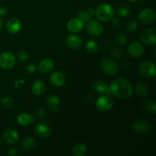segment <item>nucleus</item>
Here are the masks:
<instances>
[{"instance_id": "f257e3e1", "label": "nucleus", "mask_w": 156, "mask_h": 156, "mask_svg": "<svg viewBox=\"0 0 156 156\" xmlns=\"http://www.w3.org/2000/svg\"><path fill=\"white\" fill-rule=\"evenodd\" d=\"M111 94L120 99H127L132 95L133 88L130 83L123 78L116 79L111 82Z\"/></svg>"}, {"instance_id": "f03ea898", "label": "nucleus", "mask_w": 156, "mask_h": 156, "mask_svg": "<svg viewBox=\"0 0 156 156\" xmlns=\"http://www.w3.org/2000/svg\"><path fill=\"white\" fill-rule=\"evenodd\" d=\"M114 9L112 5L107 3L100 5L95 10V16L100 21H111L114 16Z\"/></svg>"}, {"instance_id": "7ed1b4c3", "label": "nucleus", "mask_w": 156, "mask_h": 156, "mask_svg": "<svg viewBox=\"0 0 156 156\" xmlns=\"http://www.w3.org/2000/svg\"><path fill=\"white\" fill-rule=\"evenodd\" d=\"M114 102L110 94H103L99 97L95 102L97 109L101 112H107L111 110L114 107Z\"/></svg>"}, {"instance_id": "20e7f679", "label": "nucleus", "mask_w": 156, "mask_h": 156, "mask_svg": "<svg viewBox=\"0 0 156 156\" xmlns=\"http://www.w3.org/2000/svg\"><path fill=\"white\" fill-rule=\"evenodd\" d=\"M101 68L108 76H114L118 73L119 66L114 59L111 58H104L101 62Z\"/></svg>"}, {"instance_id": "39448f33", "label": "nucleus", "mask_w": 156, "mask_h": 156, "mask_svg": "<svg viewBox=\"0 0 156 156\" xmlns=\"http://www.w3.org/2000/svg\"><path fill=\"white\" fill-rule=\"evenodd\" d=\"M15 64V56L12 52L5 51L0 54V67L3 69H11Z\"/></svg>"}, {"instance_id": "423d86ee", "label": "nucleus", "mask_w": 156, "mask_h": 156, "mask_svg": "<svg viewBox=\"0 0 156 156\" xmlns=\"http://www.w3.org/2000/svg\"><path fill=\"white\" fill-rule=\"evenodd\" d=\"M139 20L145 25L154 24L156 20V13L152 9H143L139 14Z\"/></svg>"}, {"instance_id": "0eeeda50", "label": "nucleus", "mask_w": 156, "mask_h": 156, "mask_svg": "<svg viewBox=\"0 0 156 156\" xmlns=\"http://www.w3.org/2000/svg\"><path fill=\"white\" fill-rule=\"evenodd\" d=\"M139 72L146 78H154L155 76V64L152 61H145L140 64Z\"/></svg>"}, {"instance_id": "6e6552de", "label": "nucleus", "mask_w": 156, "mask_h": 156, "mask_svg": "<svg viewBox=\"0 0 156 156\" xmlns=\"http://www.w3.org/2000/svg\"><path fill=\"white\" fill-rule=\"evenodd\" d=\"M86 30L93 37H99L103 33V25L98 20L91 19L86 22Z\"/></svg>"}, {"instance_id": "1a4fd4ad", "label": "nucleus", "mask_w": 156, "mask_h": 156, "mask_svg": "<svg viewBox=\"0 0 156 156\" xmlns=\"http://www.w3.org/2000/svg\"><path fill=\"white\" fill-rule=\"evenodd\" d=\"M140 40L147 45H153L156 43V32L152 28H146L140 34Z\"/></svg>"}, {"instance_id": "9d476101", "label": "nucleus", "mask_w": 156, "mask_h": 156, "mask_svg": "<svg viewBox=\"0 0 156 156\" xmlns=\"http://www.w3.org/2000/svg\"><path fill=\"white\" fill-rule=\"evenodd\" d=\"M46 104L48 107V109L53 113L59 112L62 108L60 99L55 94L49 95L47 97V101H46Z\"/></svg>"}, {"instance_id": "9b49d317", "label": "nucleus", "mask_w": 156, "mask_h": 156, "mask_svg": "<svg viewBox=\"0 0 156 156\" xmlns=\"http://www.w3.org/2000/svg\"><path fill=\"white\" fill-rule=\"evenodd\" d=\"M93 90L98 94H111V87L105 82L102 80H95L91 84Z\"/></svg>"}, {"instance_id": "f8f14e48", "label": "nucleus", "mask_w": 156, "mask_h": 156, "mask_svg": "<svg viewBox=\"0 0 156 156\" xmlns=\"http://www.w3.org/2000/svg\"><path fill=\"white\" fill-rule=\"evenodd\" d=\"M145 53V48L143 44L138 42H133L128 47V53L134 58L141 57Z\"/></svg>"}, {"instance_id": "ddd939ff", "label": "nucleus", "mask_w": 156, "mask_h": 156, "mask_svg": "<svg viewBox=\"0 0 156 156\" xmlns=\"http://www.w3.org/2000/svg\"><path fill=\"white\" fill-rule=\"evenodd\" d=\"M83 41L81 37L76 34H70L66 39V44L72 50H77L82 47Z\"/></svg>"}, {"instance_id": "4468645a", "label": "nucleus", "mask_w": 156, "mask_h": 156, "mask_svg": "<svg viewBox=\"0 0 156 156\" xmlns=\"http://www.w3.org/2000/svg\"><path fill=\"white\" fill-rule=\"evenodd\" d=\"M85 23L79 18H72L67 23V28L72 33H79L84 28Z\"/></svg>"}, {"instance_id": "2eb2a0df", "label": "nucleus", "mask_w": 156, "mask_h": 156, "mask_svg": "<svg viewBox=\"0 0 156 156\" xmlns=\"http://www.w3.org/2000/svg\"><path fill=\"white\" fill-rule=\"evenodd\" d=\"M2 138L6 143L9 145H15L19 140V135L18 132L13 129H8L4 131Z\"/></svg>"}, {"instance_id": "dca6fc26", "label": "nucleus", "mask_w": 156, "mask_h": 156, "mask_svg": "<svg viewBox=\"0 0 156 156\" xmlns=\"http://www.w3.org/2000/svg\"><path fill=\"white\" fill-rule=\"evenodd\" d=\"M6 30L9 33L12 34H15L18 33L21 28V23L19 19L16 18H12L9 20H8L6 23Z\"/></svg>"}, {"instance_id": "f3484780", "label": "nucleus", "mask_w": 156, "mask_h": 156, "mask_svg": "<svg viewBox=\"0 0 156 156\" xmlns=\"http://www.w3.org/2000/svg\"><path fill=\"white\" fill-rule=\"evenodd\" d=\"M34 132L38 136L43 137V138H46L48 137L50 135L51 133V129H50V126L48 124L44 123V122H40V123H37L34 126Z\"/></svg>"}, {"instance_id": "a211bd4d", "label": "nucleus", "mask_w": 156, "mask_h": 156, "mask_svg": "<svg viewBox=\"0 0 156 156\" xmlns=\"http://www.w3.org/2000/svg\"><path fill=\"white\" fill-rule=\"evenodd\" d=\"M54 68V62L50 58L42 59L38 64V70L43 74L50 73Z\"/></svg>"}, {"instance_id": "6ab92c4d", "label": "nucleus", "mask_w": 156, "mask_h": 156, "mask_svg": "<svg viewBox=\"0 0 156 156\" xmlns=\"http://www.w3.org/2000/svg\"><path fill=\"white\" fill-rule=\"evenodd\" d=\"M50 82L53 86L61 87L65 84L66 76L62 72H54L50 77Z\"/></svg>"}, {"instance_id": "aec40b11", "label": "nucleus", "mask_w": 156, "mask_h": 156, "mask_svg": "<svg viewBox=\"0 0 156 156\" xmlns=\"http://www.w3.org/2000/svg\"><path fill=\"white\" fill-rule=\"evenodd\" d=\"M150 123L145 120H139L134 123L133 129L137 133H146L150 129Z\"/></svg>"}, {"instance_id": "412c9836", "label": "nucleus", "mask_w": 156, "mask_h": 156, "mask_svg": "<svg viewBox=\"0 0 156 156\" xmlns=\"http://www.w3.org/2000/svg\"><path fill=\"white\" fill-rule=\"evenodd\" d=\"M46 90V85L43 81L37 80L33 82L31 85L32 93L35 95H41L44 93Z\"/></svg>"}, {"instance_id": "4be33fe9", "label": "nucleus", "mask_w": 156, "mask_h": 156, "mask_svg": "<svg viewBox=\"0 0 156 156\" xmlns=\"http://www.w3.org/2000/svg\"><path fill=\"white\" fill-rule=\"evenodd\" d=\"M17 121H18V124H20L21 126H25L33 123L34 120L33 116L30 115V114L23 113V114H19L18 116V117H17Z\"/></svg>"}, {"instance_id": "5701e85b", "label": "nucleus", "mask_w": 156, "mask_h": 156, "mask_svg": "<svg viewBox=\"0 0 156 156\" xmlns=\"http://www.w3.org/2000/svg\"><path fill=\"white\" fill-rule=\"evenodd\" d=\"M135 90L136 94L140 97H146L149 93V88L144 82H138L135 85Z\"/></svg>"}, {"instance_id": "b1692460", "label": "nucleus", "mask_w": 156, "mask_h": 156, "mask_svg": "<svg viewBox=\"0 0 156 156\" xmlns=\"http://www.w3.org/2000/svg\"><path fill=\"white\" fill-rule=\"evenodd\" d=\"M87 152V146L85 143H79L74 146L73 154L74 156H84Z\"/></svg>"}, {"instance_id": "393cba45", "label": "nucleus", "mask_w": 156, "mask_h": 156, "mask_svg": "<svg viewBox=\"0 0 156 156\" xmlns=\"http://www.w3.org/2000/svg\"><path fill=\"white\" fill-rule=\"evenodd\" d=\"M85 48L88 53H94L98 50V44L94 40H88L85 42Z\"/></svg>"}, {"instance_id": "a878e982", "label": "nucleus", "mask_w": 156, "mask_h": 156, "mask_svg": "<svg viewBox=\"0 0 156 156\" xmlns=\"http://www.w3.org/2000/svg\"><path fill=\"white\" fill-rule=\"evenodd\" d=\"M36 146V140L32 137L25 138L21 142V146L24 150H30Z\"/></svg>"}, {"instance_id": "bb28decb", "label": "nucleus", "mask_w": 156, "mask_h": 156, "mask_svg": "<svg viewBox=\"0 0 156 156\" xmlns=\"http://www.w3.org/2000/svg\"><path fill=\"white\" fill-rule=\"evenodd\" d=\"M130 13V8L126 5H122L120 7L117 8V14L119 17L124 18V17L128 16Z\"/></svg>"}, {"instance_id": "cd10ccee", "label": "nucleus", "mask_w": 156, "mask_h": 156, "mask_svg": "<svg viewBox=\"0 0 156 156\" xmlns=\"http://www.w3.org/2000/svg\"><path fill=\"white\" fill-rule=\"evenodd\" d=\"M143 108L148 112H151L153 114H155L156 112V104L154 101L148 100L143 105Z\"/></svg>"}, {"instance_id": "c85d7f7f", "label": "nucleus", "mask_w": 156, "mask_h": 156, "mask_svg": "<svg viewBox=\"0 0 156 156\" xmlns=\"http://www.w3.org/2000/svg\"><path fill=\"white\" fill-rule=\"evenodd\" d=\"M78 18H80L84 23L88 22L89 20L91 19V16L90 15V14L88 13L87 9L85 11H81L80 12H79V14H78Z\"/></svg>"}, {"instance_id": "c756f323", "label": "nucleus", "mask_w": 156, "mask_h": 156, "mask_svg": "<svg viewBox=\"0 0 156 156\" xmlns=\"http://www.w3.org/2000/svg\"><path fill=\"white\" fill-rule=\"evenodd\" d=\"M116 41L120 45H124L127 42V37L123 33L117 34L116 36Z\"/></svg>"}, {"instance_id": "7c9ffc66", "label": "nucleus", "mask_w": 156, "mask_h": 156, "mask_svg": "<svg viewBox=\"0 0 156 156\" xmlns=\"http://www.w3.org/2000/svg\"><path fill=\"white\" fill-rule=\"evenodd\" d=\"M2 105H4L5 108H11L14 106L15 102H14V100L12 98L5 97L3 98L2 99Z\"/></svg>"}, {"instance_id": "2f4dec72", "label": "nucleus", "mask_w": 156, "mask_h": 156, "mask_svg": "<svg viewBox=\"0 0 156 156\" xmlns=\"http://www.w3.org/2000/svg\"><path fill=\"white\" fill-rule=\"evenodd\" d=\"M138 27V23L136 21H130L127 24L126 26V30L128 32L131 33V32H134Z\"/></svg>"}, {"instance_id": "473e14b6", "label": "nucleus", "mask_w": 156, "mask_h": 156, "mask_svg": "<svg viewBox=\"0 0 156 156\" xmlns=\"http://www.w3.org/2000/svg\"><path fill=\"white\" fill-rule=\"evenodd\" d=\"M111 55H112L113 57L116 58V59H120L123 56V53L120 49L117 48V47H114L111 50Z\"/></svg>"}, {"instance_id": "72a5a7b5", "label": "nucleus", "mask_w": 156, "mask_h": 156, "mask_svg": "<svg viewBox=\"0 0 156 156\" xmlns=\"http://www.w3.org/2000/svg\"><path fill=\"white\" fill-rule=\"evenodd\" d=\"M25 70L27 73H29V74H33V73H36L37 67L35 66L34 64L29 63L26 66Z\"/></svg>"}, {"instance_id": "f704fd0d", "label": "nucleus", "mask_w": 156, "mask_h": 156, "mask_svg": "<svg viewBox=\"0 0 156 156\" xmlns=\"http://www.w3.org/2000/svg\"><path fill=\"white\" fill-rule=\"evenodd\" d=\"M28 58V55L25 51H20L18 53V59L20 62H24Z\"/></svg>"}, {"instance_id": "c9c22d12", "label": "nucleus", "mask_w": 156, "mask_h": 156, "mask_svg": "<svg viewBox=\"0 0 156 156\" xmlns=\"http://www.w3.org/2000/svg\"><path fill=\"white\" fill-rule=\"evenodd\" d=\"M36 115L37 116L38 118H43L45 116V111L43 108H40L37 110Z\"/></svg>"}, {"instance_id": "e433bc0d", "label": "nucleus", "mask_w": 156, "mask_h": 156, "mask_svg": "<svg viewBox=\"0 0 156 156\" xmlns=\"http://www.w3.org/2000/svg\"><path fill=\"white\" fill-rule=\"evenodd\" d=\"M8 13L7 8L5 6H0V16H5Z\"/></svg>"}, {"instance_id": "4c0bfd02", "label": "nucleus", "mask_w": 156, "mask_h": 156, "mask_svg": "<svg viewBox=\"0 0 156 156\" xmlns=\"http://www.w3.org/2000/svg\"><path fill=\"white\" fill-rule=\"evenodd\" d=\"M111 20H112V23H111V24H112L113 27H116V28H117V27H118L119 26H120V21H119L118 18H113Z\"/></svg>"}, {"instance_id": "58836bf2", "label": "nucleus", "mask_w": 156, "mask_h": 156, "mask_svg": "<svg viewBox=\"0 0 156 156\" xmlns=\"http://www.w3.org/2000/svg\"><path fill=\"white\" fill-rule=\"evenodd\" d=\"M8 154H9V155H12V156H15V155H18V152H17V150L15 149H9V152H8Z\"/></svg>"}, {"instance_id": "ea45409f", "label": "nucleus", "mask_w": 156, "mask_h": 156, "mask_svg": "<svg viewBox=\"0 0 156 156\" xmlns=\"http://www.w3.org/2000/svg\"><path fill=\"white\" fill-rule=\"evenodd\" d=\"M2 28H3V21H2V20L0 18V31L2 30Z\"/></svg>"}, {"instance_id": "a19ab883", "label": "nucleus", "mask_w": 156, "mask_h": 156, "mask_svg": "<svg viewBox=\"0 0 156 156\" xmlns=\"http://www.w3.org/2000/svg\"><path fill=\"white\" fill-rule=\"evenodd\" d=\"M129 2H136L137 0H128Z\"/></svg>"}, {"instance_id": "79ce46f5", "label": "nucleus", "mask_w": 156, "mask_h": 156, "mask_svg": "<svg viewBox=\"0 0 156 156\" xmlns=\"http://www.w3.org/2000/svg\"><path fill=\"white\" fill-rule=\"evenodd\" d=\"M0 146H1V140H0Z\"/></svg>"}]
</instances>
